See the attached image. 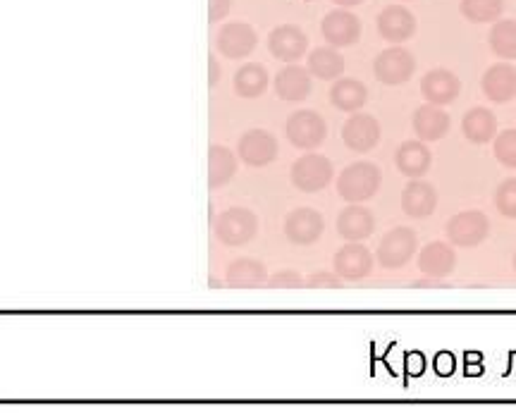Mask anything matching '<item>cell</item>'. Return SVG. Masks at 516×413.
I'll use <instances>...</instances> for the list:
<instances>
[{
  "label": "cell",
  "mask_w": 516,
  "mask_h": 413,
  "mask_svg": "<svg viewBox=\"0 0 516 413\" xmlns=\"http://www.w3.org/2000/svg\"><path fill=\"white\" fill-rule=\"evenodd\" d=\"M268 280L266 265L256 258H237L227 265L225 270V285L232 289H251L261 287Z\"/></svg>",
  "instance_id": "cell-24"
},
{
  "label": "cell",
  "mask_w": 516,
  "mask_h": 413,
  "mask_svg": "<svg viewBox=\"0 0 516 413\" xmlns=\"http://www.w3.org/2000/svg\"><path fill=\"white\" fill-rule=\"evenodd\" d=\"M232 0H208V20L220 22L230 15Z\"/></svg>",
  "instance_id": "cell-36"
},
{
  "label": "cell",
  "mask_w": 516,
  "mask_h": 413,
  "mask_svg": "<svg viewBox=\"0 0 516 413\" xmlns=\"http://www.w3.org/2000/svg\"><path fill=\"white\" fill-rule=\"evenodd\" d=\"M285 134L292 146H297L301 151H313L325 141L328 125L316 110H299L287 120Z\"/></svg>",
  "instance_id": "cell-5"
},
{
  "label": "cell",
  "mask_w": 516,
  "mask_h": 413,
  "mask_svg": "<svg viewBox=\"0 0 516 413\" xmlns=\"http://www.w3.org/2000/svg\"><path fill=\"white\" fill-rule=\"evenodd\" d=\"M258 220L247 208H230L215 220V237L225 246H244L256 237Z\"/></svg>",
  "instance_id": "cell-2"
},
{
  "label": "cell",
  "mask_w": 516,
  "mask_h": 413,
  "mask_svg": "<svg viewBox=\"0 0 516 413\" xmlns=\"http://www.w3.org/2000/svg\"><path fill=\"white\" fill-rule=\"evenodd\" d=\"M335 5H340V8H354V5H361L364 0H333Z\"/></svg>",
  "instance_id": "cell-39"
},
{
  "label": "cell",
  "mask_w": 516,
  "mask_h": 413,
  "mask_svg": "<svg viewBox=\"0 0 516 413\" xmlns=\"http://www.w3.org/2000/svg\"><path fill=\"white\" fill-rule=\"evenodd\" d=\"M438 208V191L433 184L423 180H411L402 191V211L409 218H428Z\"/></svg>",
  "instance_id": "cell-19"
},
{
  "label": "cell",
  "mask_w": 516,
  "mask_h": 413,
  "mask_svg": "<svg viewBox=\"0 0 516 413\" xmlns=\"http://www.w3.org/2000/svg\"><path fill=\"white\" fill-rule=\"evenodd\" d=\"M462 15L473 24L497 22L505 12V0H462Z\"/></svg>",
  "instance_id": "cell-31"
},
{
  "label": "cell",
  "mask_w": 516,
  "mask_h": 413,
  "mask_svg": "<svg viewBox=\"0 0 516 413\" xmlns=\"http://www.w3.org/2000/svg\"><path fill=\"white\" fill-rule=\"evenodd\" d=\"M321 32L333 48H347L361 39V22L347 8H340L323 17Z\"/></svg>",
  "instance_id": "cell-10"
},
{
  "label": "cell",
  "mask_w": 516,
  "mask_h": 413,
  "mask_svg": "<svg viewBox=\"0 0 516 413\" xmlns=\"http://www.w3.org/2000/svg\"><path fill=\"white\" fill-rule=\"evenodd\" d=\"M416 249H419V237H416V232L411 230V227H395V230H390L383 237V242H380L376 251V258L383 268L397 270L404 268V265L411 261Z\"/></svg>",
  "instance_id": "cell-4"
},
{
  "label": "cell",
  "mask_w": 516,
  "mask_h": 413,
  "mask_svg": "<svg viewBox=\"0 0 516 413\" xmlns=\"http://www.w3.org/2000/svg\"><path fill=\"white\" fill-rule=\"evenodd\" d=\"M330 101L342 113H356L366 106L368 89L359 79H337L330 89Z\"/></svg>",
  "instance_id": "cell-27"
},
{
  "label": "cell",
  "mask_w": 516,
  "mask_h": 413,
  "mask_svg": "<svg viewBox=\"0 0 516 413\" xmlns=\"http://www.w3.org/2000/svg\"><path fill=\"white\" fill-rule=\"evenodd\" d=\"M311 79L313 75L309 70L299 65H287L275 75V94H278L282 101L299 103L304 101L306 96L311 94Z\"/></svg>",
  "instance_id": "cell-22"
},
{
  "label": "cell",
  "mask_w": 516,
  "mask_h": 413,
  "mask_svg": "<svg viewBox=\"0 0 516 413\" xmlns=\"http://www.w3.org/2000/svg\"><path fill=\"white\" fill-rule=\"evenodd\" d=\"M376 230V218L368 208L359 206V203H352L349 208H344L337 218V232H340L342 239L347 242H364Z\"/></svg>",
  "instance_id": "cell-20"
},
{
  "label": "cell",
  "mask_w": 516,
  "mask_h": 413,
  "mask_svg": "<svg viewBox=\"0 0 516 413\" xmlns=\"http://www.w3.org/2000/svg\"><path fill=\"white\" fill-rule=\"evenodd\" d=\"M309 72L316 79H323V82H333L344 72V58L333 46L316 48L309 55Z\"/></svg>",
  "instance_id": "cell-29"
},
{
  "label": "cell",
  "mask_w": 516,
  "mask_h": 413,
  "mask_svg": "<svg viewBox=\"0 0 516 413\" xmlns=\"http://www.w3.org/2000/svg\"><path fill=\"white\" fill-rule=\"evenodd\" d=\"M373 72H376V79L380 84H407L416 72V58L407 48L392 46L378 55L376 63H373Z\"/></svg>",
  "instance_id": "cell-7"
},
{
  "label": "cell",
  "mask_w": 516,
  "mask_h": 413,
  "mask_svg": "<svg viewBox=\"0 0 516 413\" xmlns=\"http://www.w3.org/2000/svg\"><path fill=\"white\" fill-rule=\"evenodd\" d=\"M220 72H223V70H220L218 58H213V55H211V58H208V84H211V86L218 84L220 82Z\"/></svg>",
  "instance_id": "cell-37"
},
{
  "label": "cell",
  "mask_w": 516,
  "mask_h": 413,
  "mask_svg": "<svg viewBox=\"0 0 516 413\" xmlns=\"http://www.w3.org/2000/svg\"><path fill=\"white\" fill-rule=\"evenodd\" d=\"M495 208L505 218L516 220V177H509L495 189Z\"/></svg>",
  "instance_id": "cell-33"
},
{
  "label": "cell",
  "mask_w": 516,
  "mask_h": 413,
  "mask_svg": "<svg viewBox=\"0 0 516 413\" xmlns=\"http://www.w3.org/2000/svg\"><path fill=\"white\" fill-rule=\"evenodd\" d=\"M462 132L471 144H488L497 137V117L488 108H471L462 120Z\"/></svg>",
  "instance_id": "cell-25"
},
{
  "label": "cell",
  "mask_w": 516,
  "mask_h": 413,
  "mask_svg": "<svg viewBox=\"0 0 516 413\" xmlns=\"http://www.w3.org/2000/svg\"><path fill=\"white\" fill-rule=\"evenodd\" d=\"M380 182H383V175H380L378 165L359 160V163L344 168L337 180V194L347 203H364L378 194Z\"/></svg>",
  "instance_id": "cell-1"
},
{
  "label": "cell",
  "mask_w": 516,
  "mask_h": 413,
  "mask_svg": "<svg viewBox=\"0 0 516 413\" xmlns=\"http://www.w3.org/2000/svg\"><path fill=\"white\" fill-rule=\"evenodd\" d=\"M378 34L390 43H404L416 34L414 12L404 5H387L378 15Z\"/></svg>",
  "instance_id": "cell-15"
},
{
  "label": "cell",
  "mask_w": 516,
  "mask_h": 413,
  "mask_svg": "<svg viewBox=\"0 0 516 413\" xmlns=\"http://www.w3.org/2000/svg\"><path fill=\"white\" fill-rule=\"evenodd\" d=\"M237 175V158L227 146L213 144L208 149V187L220 189L225 187L232 177Z\"/></svg>",
  "instance_id": "cell-26"
},
{
  "label": "cell",
  "mask_w": 516,
  "mask_h": 413,
  "mask_svg": "<svg viewBox=\"0 0 516 413\" xmlns=\"http://www.w3.org/2000/svg\"><path fill=\"white\" fill-rule=\"evenodd\" d=\"M512 268H514V273H516V251H514V258H512Z\"/></svg>",
  "instance_id": "cell-40"
},
{
  "label": "cell",
  "mask_w": 516,
  "mask_h": 413,
  "mask_svg": "<svg viewBox=\"0 0 516 413\" xmlns=\"http://www.w3.org/2000/svg\"><path fill=\"white\" fill-rule=\"evenodd\" d=\"M306 48H309V39L297 24H280L268 36V51L280 63H297L306 55Z\"/></svg>",
  "instance_id": "cell-9"
},
{
  "label": "cell",
  "mask_w": 516,
  "mask_h": 413,
  "mask_svg": "<svg viewBox=\"0 0 516 413\" xmlns=\"http://www.w3.org/2000/svg\"><path fill=\"white\" fill-rule=\"evenodd\" d=\"M414 287H445V285H442V280H440V277H423V280H416L414 282Z\"/></svg>",
  "instance_id": "cell-38"
},
{
  "label": "cell",
  "mask_w": 516,
  "mask_h": 413,
  "mask_svg": "<svg viewBox=\"0 0 516 413\" xmlns=\"http://www.w3.org/2000/svg\"><path fill=\"white\" fill-rule=\"evenodd\" d=\"M333 163L321 153H306L292 165V184L304 194H316L333 182Z\"/></svg>",
  "instance_id": "cell-3"
},
{
  "label": "cell",
  "mask_w": 516,
  "mask_h": 413,
  "mask_svg": "<svg viewBox=\"0 0 516 413\" xmlns=\"http://www.w3.org/2000/svg\"><path fill=\"white\" fill-rule=\"evenodd\" d=\"M258 36L256 29L247 22H230L218 32V51L230 60L249 58L256 51Z\"/></svg>",
  "instance_id": "cell-11"
},
{
  "label": "cell",
  "mask_w": 516,
  "mask_h": 413,
  "mask_svg": "<svg viewBox=\"0 0 516 413\" xmlns=\"http://www.w3.org/2000/svg\"><path fill=\"white\" fill-rule=\"evenodd\" d=\"M325 230L323 215L313 208H297L287 215L285 220V237L290 239L294 246H311L321 239Z\"/></svg>",
  "instance_id": "cell-12"
},
{
  "label": "cell",
  "mask_w": 516,
  "mask_h": 413,
  "mask_svg": "<svg viewBox=\"0 0 516 413\" xmlns=\"http://www.w3.org/2000/svg\"><path fill=\"white\" fill-rule=\"evenodd\" d=\"M333 265H335V273L344 277L347 282H359V280H364V277L371 275L373 256L364 244L352 242L337 251Z\"/></svg>",
  "instance_id": "cell-14"
},
{
  "label": "cell",
  "mask_w": 516,
  "mask_h": 413,
  "mask_svg": "<svg viewBox=\"0 0 516 413\" xmlns=\"http://www.w3.org/2000/svg\"><path fill=\"white\" fill-rule=\"evenodd\" d=\"M459 91H462V82L450 70H430L426 77L421 79V94L433 106H450L457 101Z\"/></svg>",
  "instance_id": "cell-16"
},
{
  "label": "cell",
  "mask_w": 516,
  "mask_h": 413,
  "mask_svg": "<svg viewBox=\"0 0 516 413\" xmlns=\"http://www.w3.org/2000/svg\"><path fill=\"white\" fill-rule=\"evenodd\" d=\"M268 89V70L261 63L242 65L235 75V91L242 98H258Z\"/></svg>",
  "instance_id": "cell-28"
},
{
  "label": "cell",
  "mask_w": 516,
  "mask_h": 413,
  "mask_svg": "<svg viewBox=\"0 0 516 413\" xmlns=\"http://www.w3.org/2000/svg\"><path fill=\"white\" fill-rule=\"evenodd\" d=\"M490 48L497 58L514 60L516 58V20H497L490 29Z\"/></svg>",
  "instance_id": "cell-30"
},
{
  "label": "cell",
  "mask_w": 516,
  "mask_h": 413,
  "mask_svg": "<svg viewBox=\"0 0 516 413\" xmlns=\"http://www.w3.org/2000/svg\"><path fill=\"white\" fill-rule=\"evenodd\" d=\"M493 151L495 158L500 160L505 168L516 170V129H507V132L497 134Z\"/></svg>",
  "instance_id": "cell-32"
},
{
  "label": "cell",
  "mask_w": 516,
  "mask_h": 413,
  "mask_svg": "<svg viewBox=\"0 0 516 413\" xmlns=\"http://www.w3.org/2000/svg\"><path fill=\"white\" fill-rule=\"evenodd\" d=\"M344 285V277H340L337 273H325V270H318L306 277V287L311 289H340Z\"/></svg>",
  "instance_id": "cell-35"
},
{
  "label": "cell",
  "mask_w": 516,
  "mask_h": 413,
  "mask_svg": "<svg viewBox=\"0 0 516 413\" xmlns=\"http://www.w3.org/2000/svg\"><path fill=\"white\" fill-rule=\"evenodd\" d=\"M266 285L270 289H301L306 287V277L294 273V270H278V273L268 277Z\"/></svg>",
  "instance_id": "cell-34"
},
{
  "label": "cell",
  "mask_w": 516,
  "mask_h": 413,
  "mask_svg": "<svg viewBox=\"0 0 516 413\" xmlns=\"http://www.w3.org/2000/svg\"><path fill=\"white\" fill-rule=\"evenodd\" d=\"M447 239L452 246L459 249H473V246L483 244L490 234V220L481 211H464L450 218L445 227Z\"/></svg>",
  "instance_id": "cell-6"
},
{
  "label": "cell",
  "mask_w": 516,
  "mask_h": 413,
  "mask_svg": "<svg viewBox=\"0 0 516 413\" xmlns=\"http://www.w3.org/2000/svg\"><path fill=\"white\" fill-rule=\"evenodd\" d=\"M450 115L442 110V106H433V103H426V106L416 108L414 113V134L421 141H440L450 132Z\"/></svg>",
  "instance_id": "cell-23"
},
{
  "label": "cell",
  "mask_w": 516,
  "mask_h": 413,
  "mask_svg": "<svg viewBox=\"0 0 516 413\" xmlns=\"http://www.w3.org/2000/svg\"><path fill=\"white\" fill-rule=\"evenodd\" d=\"M430 163H433V153L426 146V141H404L395 153V165L397 170L402 172L409 180H421L423 175L430 170Z\"/></svg>",
  "instance_id": "cell-17"
},
{
  "label": "cell",
  "mask_w": 516,
  "mask_h": 413,
  "mask_svg": "<svg viewBox=\"0 0 516 413\" xmlns=\"http://www.w3.org/2000/svg\"><path fill=\"white\" fill-rule=\"evenodd\" d=\"M481 89L493 103H509L516 98V67L509 63L488 67L481 79Z\"/></svg>",
  "instance_id": "cell-18"
},
{
  "label": "cell",
  "mask_w": 516,
  "mask_h": 413,
  "mask_svg": "<svg viewBox=\"0 0 516 413\" xmlns=\"http://www.w3.org/2000/svg\"><path fill=\"white\" fill-rule=\"evenodd\" d=\"M457 268V254L450 244L445 242H430L428 246H423L419 254V270L428 277H450Z\"/></svg>",
  "instance_id": "cell-21"
},
{
  "label": "cell",
  "mask_w": 516,
  "mask_h": 413,
  "mask_svg": "<svg viewBox=\"0 0 516 413\" xmlns=\"http://www.w3.org/2000/svg\"><path fill=\"white\" fill-rule=\"evenodd\" d=\"M342 141L354 153L373 151L380 141V122L373 115H352L342 127Z\"/></svg>",
  "instance_id": "cell-13"
},
{
  "label": "cell",
  "mask_w": 516,
  "mask_h": 413,
  "mask_svg": "<svg viewBox=\"0 0 516 413\" xmlns=\"http://www.w3.org/2000/svg\"><path fill=\"white\" fill-rule=\"evenodd\" d=\"M278 139L266 129H249L247 134H242L239 139L237 153L249 168H266L278 158Z\"/></svg>",
  "instance_id": "cell-8"
}]
</instances>
